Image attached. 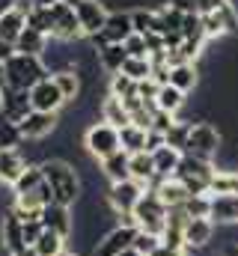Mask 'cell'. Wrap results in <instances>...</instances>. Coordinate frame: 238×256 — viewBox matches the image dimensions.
I'll return each instance as SVG.
<instances>
[{"mask_svg": "<svg viewBox=\"0 0 238 256\" xmlns=\"http://www.w3.org/2000/svg\"><path fill=\"white\" fill-rule=\"evenodd\" d=\"M184 212H188V218H208V212H212V196H208V194L190 196V200L184 202Z\"/></svg>", "mask_w": 238, "mask_h": 256, "instance_id": "f35d334b", "label": "cell"}, {"mask_svg": "<svg viewBox=\"0 0 238 256\" xmlns=\"http://www.w3.org/2000/svg\"><path fill=\"white\" fill-rule=\"evenodd\" d=\"M158 244H161V238H158V236H149V232H140V230H137V236H134V244H131V248H134L137 254H143V256H152L155 250H158Z\"/></svg>", "mask_w": 238, "mask_h": 256, "instance_id": "ab89813d", "label": "cell"}, {"mask_svg": "<svg viewBox=\"0 0 238 256\" xmlns=\"http://www.w3.org/2000/svg\"><path fill=\"white\" fill-rule=\"evenodd\" d=\"M48 45H51V39H48L45 33L27 27V30L21 33V39L15 42V51H18V54H27V57H42V54L48 51Z\"/></svg>", "mask_w": 238, "mask_h": 256, "instance_id": "603a6c76", "label": "cell"}, {"mask_svg": "<svg viewBox=\"0 0 238 256\" xmlns=\"http://www.w3.org/2000/svg\"><path fill=\"white\" fill-rule=\"evenodd\" d=\"M9 9H12V0H0V15L9 12Z\"/></svg>", "mask_w": 238, "mask_h": 256, "instance_id": "681fc988", "label": "cell"}, {"mask_svg": "<svg viewBox=\"0 0 238 256\" xmlns=\"http://www.w3.org/2000/svg\"><path fill=\"white\" fill-rule=\"evenodd\" d=\"M0 102H3V116L15 126H21L30 114H33V104H30V92L24 90H12V86H3L0 90Z\"/></svg>", "mask_w": 238, "mask_h": 256, "instance_id": "8fae6325", "label": "cell"}, {"mask_svg": "<svg viewBox=\"0 0 238 256\" xmlns=\"http://www.w3.org/2000/svg\"><path fill=\"white\" fill-rule=\"evenodd\" d=\"M27 30V15L24 12H18L15 6L9 9V12H3L0 15V42L3 45H9V48H15V42L21 39V33Z\"/></svg>", "mask_w": 238, "mask_h": 256, "instance_id": "d6986e66", "label": "cell"}, {"mask_svg": "<svg viewBox=\"0 0 238 256\" xmlns=\"http://www.w3.org/2000/svg\"><path fill=\"white\" fill-rule=\"evenodd\" d=\"M6 86H12V90H24V92H30L39 80H45L48 78V68L42 63V57H27V54H12L6 63Z\"/></svg>", "mask_w": 238, "mask_h": 256, "instance_id": "7a4b0ae2", "label": "cell"}, {"mask_svg": "<svg viewBox=\"0 0 238 256\" xmlns=\"http://www.w3.org/2000/svg\"><path fill=\"white\" fill-rule=\"evenodd\" d=\"M108 92L110 96H116V98H131V96H137V84L128 78V74H122V72H116V74H110V84H108Z\"/></svg>", "mask_w": 238, "mask_h": 256, "instance_id": "8d00e7d4", "label": "cell"}, {"mask_svg": "<svg viewBox=\"0 0 238 256\" xmlns=\"http://www.w3.org/2000/svg\"><path fill=\"white\" fill-rule=\"evenodd\" d=\"M27 27L45 33L48 39H54V18H51V9L48 6H36L30 15H27Z\"/></svg>", "mask_w": 238, "mask_h": 256, "instance_id": "d6a6232c", "label": "cell"}, {"mask_svg": "<svg viewBox=\"0 0 238 256\" xmlns=\"http://www.w3.org/2000/svg\"><path fill=\"white\" fill-rule=\"evenodd\" d=\"M21 143H24L21 128L0 114V149H21Z\"/></svg>", "mask_w": 238, "mask_h": 256, "instance_id": "d590c367", "label": "cell"}, {"mask_svg": "<svg viewBox=\"0 0 238 256\" xmlns=\"http://www.w3.org/2000/svg\"><path fill=\"white\" fill-rule=\"evenodd\" d=\"M119 256H143V254H137V250H134V248H128V250H125V254H119Z\"/></svg>", "mask_w": 238, "mask_h": 256, "instance_id": "f5cc1de1", "label": "cell"}, {"mask_svg": "<svg viewBox=\"0 0 238 256\" xmlns=\"http://www.w3.org/2000/svg\"><path fill=\"white\" fill-rule=\"evenodd\" d=\"M161 146H167V137L161 131H152L149 128V134H146V152H158Z\"/></svg>", "mask_w": 238, "mask_h": 256, "instance_id": "f6af8a7d", "label": "cell"}, {"mask_svg": "<svg viewBox=\"0 0 238 256\" xmlns=\"http://www.w3.org/2000/svg\"><path fill=\"white\" fill-rule=\"evenodd\" d=\"M128 161H131V155H128L125 149H119L116 155L98 161V164H102V176H104L110 185H114V182H125V179H131V167H128Z\"/></svg>", "mask_w": 238, "mask_h": 256, "instance_id": "44dd1931", "label": "cell"}, {"mask_svg": "<svg viewBox=\"0 0 238 256\" xmlns=\"http://www.w3.org/2000/svg\"><path fill=\"white\" fill-rule=\"evenodd\" d=\"M0 250L6 256H24L30 250L24 242V224L12 206L0 208Z\"/></svg>", "mask_w": 238, "mask_h": 256, "instance_id": "8992f818", "label": "cell"}, {"mask_svg": "<svg viewBox=\"0 0 238 256\" xmlns=\"http://www.w3.org/2000/svg\"><path fill=\"white\" fill-rule=\"evenodd\" d=\"M214 220L212 218H190L188 220V226H184V242H188V250L190 254H196V250H202V248H208L212 244V238H214Z\"/></svg>", "mask_w": 238, "mask_h": 256, "instance_id": "e0dca14e", "label": "cell"}, {"mask_svg": "<svg viewBox=\"0 0 238 256\" xmlns=\"http://www.w3.org/2000/svg\"><path fill=\"white\" fill-rule=\"evenodd\" d=\"M30 104H33V110H42V114H60L66 98H62V92H60V86L54 84L51 74L30 90Z\"/></svg>", "mask_w": 238, "mask_h": 256, "instance_id": "30bf717a", "label": "cell"}, {"mask_svg": "<svg viewBox=\"0 0 238 256\" xmlns=\"http://www.w3.org/2000/svg\"><path fill=\"white\" fill-rule=\"evenodd\" d=\"M128 167H131V179L140 182V185L149 191V185H152V179H155V158H152V152H137V155H131Z\"/></svg>", "mask_w": 238, "mask_h": 256, "instance_id": "cb8c5ba5", "label": "cell"}, {"mask_svg": "<svg viewBox=\"0 0 238 256\" xmlns=\"http://www.w3.org/2000/svg\"><path fill=\"white\" fill-rule=\"evenodd\" d=\"M125 51H128V57H149V45H146V36H140V33H131L125 42Z\"/></svg>", "mask_w": 238, "mask_h": 256, "instance_id": "60d3db41", "label": "cell"}, {"mask_svg": "<svg viewBox=\"0 0 238 256\" xmlns=\"http://www.w3.org/2000/svg\"><path fill=\"white\" fill-rule=\"evenodd\" d=\"M143 194H146V188H143L140 182H134V179L114 182V185L108 188V206H110V212H114L116 218L134 214V208H137V202L143 200Z\"/></svg>", "mask_w": 238, "mask_h": 256, "instance_id": "52a82bcc", "label": "cell"}, {"mask_svg": "<svg viewBox=\"0 0 238 256\" xmlns=\"http://www.w3.org/2000/svg\"><path fill=\"white\" fill-rule=\"evenodd\" d=\"M12 54H15V48H9V45H3V42H0V63H6Z\"/></svg>", "mask_w": 238, "mask_h": 256, "instance_id": "c3c4849f", "label": "cell"}, {"mask_svg": "<svg viewBox=\"0 0 238 256\" xmlns=\"http://www.w3.org/2000/svg\"><path fill=\"white\" fill-rule=\"evenodd\" d=\"M6 86V68H3V63H0V90Z\"/></svg>", "mask_w": 238, "mask_h": 256, "instance_id": "816d5d0a", "label": "cell"}, {"mask_svg": "<svg viewBox=\"0 0 238 256\" xmlns=\"http://www.w3.org/2000/svg\"><path fill=\"white\" fill-rule=\"evenodd\" d=\"M134 33V21H131V12H110L108 15V24H104V30L98 33L104 42H116V45H122L128 36Z\"/></svg>", "mask_w": 238, "mask_h": 256, "instance_id": "ac0fdd59", "label": "cell"}, {"mask_svg": "<svg viewBox=\"0 0 238 256\" xmlns=\"http://www.w3.org/2000/svg\"><path fill=\"white\" fill-rule=\"evenodd\" d=\"M84 149H86V155L96 158V161H104V158L116 155L119 149H122L119 128L108 126V122H102V120L92 122V126L86 128V134H84Z\"/></svg>", "mask_w": 238, "mask_h": 256, "instance_id": "3957f363", "label": "cell"}, {"mask_svg": "<svg viewBox=\"0 0 238 256\" xmlns=\"http://www.w3.org/2000/svg\"><path fill=\"white\" fill-rule=\"evenodd\" d=\"M212 196V212L208 218L214 226H238V194H208Z\"/></svg>", "mask_w": 238, "mask_h": 256, "instance_id": "2e32d148", "label": "cell"}, {"mask_svg": "<svg viewBox=\"0 0 238 256\" xmlns=\"http://www.w3.org/2000/svg\"><path fill=\"white\" fill-rule=\"evenodd\" d=\"M54 78V84L60 86V92H62V98H66V104L68 102H78L80 98V92H84V78L74 72V68H62L57 74H51Z\"/></svg>", "mask_w": 238, "mask_h": 256, "instance_id": "484cf974", "label": "cell"}, {"mask_svg": "<svg viewBox=\"0 0 238 256\" xmlns=\"http://www.w3.org/2000/svg\"><path fill=\"white\" fill-rule=\"evenodd\" d=\"M0 110H3V102H0Z\"/></svg>", "mask_w": 238, "mask_h": 256, "instance_id": "6f0895ef", "label": "cell"}, {"mask_svg": "<svg viewBox=\"0 0 238 256\" xmlns=\"http://www.w3.org/2000/svg\"><path fill=\"white\" fill-rule=\"evenodd\" d=\"M24 256H36V250H33V248H30V250H27V254H24Z\"/></svg>", "mask_w": 238, "mask_h": 256, "instance_id": "9f6ffc18", "label": "cell"}, {"mask_svg": "<svg viewBox=\"0 0 238 256\" xmlns=\"http://www.w3.org/2000/svg\"><path fill=\"white\" fill-rule=\"evenodd\" d=\"M21 224H24V242H27V248H33L39 242V236L45 232V224L42 220H21Z\"/></svg>", "mask_w": 238, "mask_h": 256, "instance_id": "7bdbcfd3", "label": "cell"}, {"mask_svg": "<svg viewBox=\"0 0 238 256\" xmlns=\"http://www.w3.org/2000/svg\"><path fill=\"white\" fill-rule=\"evenodd\" d=\"M42 224H45V230L57 232L62 238H72V232H74V208L51 202V206L42 208Z\"/></svg>", "mask_w": 238, "mask_h": 256, "instance_id": "5bb4252c", "label": "cell"}, {"mask_svg": "<svg viewBox=\"0 0 238 256\" xmlns=\"http://www.w3.org/2000/svg\"><path fill=\"white\" fill-rule=\"evenodd\" d=\"M74 12H78V21H80V30H84V36L86 39H92V36H98L102 30H104V24H108V6L102 3V0H80L78 6H74Z\"/></svg>", "mask_w": 238, "mask_h": 256, "instance_id": "9c48e42d", "label": "cell"}, {"mask_svg": "<svg viewBox=\"0 0 238 256\" xmlns=\"http://www.w3.org/2000/svg\"><path fill=\"white\" fill-rule=\"evenodd\" d=\"M51 18H54V39H57V42H78V39L84 36L74 6H68V3H54V6H51Z\"/></svg>", "mask_w": 238, "mask_h": 256, "instance_id": "ba28073f", "label": "cell"}, {"mask_svg": "<svg viewBox=\"0 0 238 256\" xmlns=\"http://www.w3.org/2000/svg\"><path fill=\"white\" fill-rule=\"evenodd\" d=\"M184 104H188V96H184L182 90H176L173 84H164V86L158 90V98H155V108H158V110L178 116V110H182Z\"/></svg>", "mask_w": 238, "mask_h": 256, "instance_id": "83f0119b", "label": "cell"}, {"mask_svg": "<svg viewBox=\"0 0 238 256\" xmlns=\"http://www.w3.org/2000/svg\"><path fill=\"white\" fill-rule=\"evenodd\" d=\"M122 74H128L134 84L149 80V78H152V63H149V57H128L125 66H122Z\"/></svg>", "mask_w": 238, "mask_h": 256, "instance_id": "836d02e7", "label": "cell"}, {"mask_svg": "<svg viewBox=\"0 0 238 256\" xmlns=\"http://www.w3.org/2000/svg\"><path fill=\"white\" fill-rule=\"evenodd\" d=\"M57 114H42V110H33L24 122H21V137H24V143H39V140H45V137H51L54 131H57Z\"/></svg>", "mask_w": 238, "mask_h": 256, "instance_id": "4fadbf2b", "label": "cell"}, {"mask_svg": "<svg viewBox=\"0 0 238 256\" xmlns=\"http://www.w3.org/2000/svg\"><path fill=\"white\" fill-rule=\"evenodd\" d=\"M98 116H102V122H108V126H114V128L131 126V114L125 110L122 98L110 96V92L104 96V102H102V108H98Z\"/></svg>", "mask_w": 238, "mask_h": 256, "instance_id": "ffe728a7", "label": "cell"}, {"mask_svg": "<svg viewBox=\"0 0 238 256\" xmlns=\"http://www.w3.org/2000/svg\"><path fill=\"white\" fill-rule=\"evenodd\" d=\"M224 149V134L212 122H194L190 128V137H188V146H184V155H194V158H202V161H214Z\"/></svg>", "mask_w": 238, "mask_h": 256, "instance_id": "277c9868", "label": "cell"}, {"mask_svg": "<svg viewBox=\"0 0 238 256\" xmlns=\"http://www.w3.org/2000/svg\"><path fill=\"white\" fill-rule=\"evenodd\" d=\"M62 256H84V254H78V250H66Z\"/></svg>", "mask_w": 238, "mask_h": 256, "instance_id": "db71d44e", "label": "cell"}, {"mask_svg": "<svg viewBox=\"0 0 238 256\" xmlns=\"http://www.w3.org/2000/svg\"><path fill=\"white\" fill-rule=\"evenodd\" d=\"M155 194L161 196V202H164L167 208H178V206H184V202L190 200V191L178 182L176 176H173V179H164V182L155 188Z\"/></svg>", "mask_w": 238, "mask_h": 256, "instance_id": "d4e9b609", "label": "cell"}, {"mask_svg": "<svg viewBox=\"0 0 238 256\" xmlns=\"http://www.w3.org/2000/svg\"><path fill=\"white\" fill-rule=\"evenodd\" d=\"M27 167H30V161H27L24 149H0V185L12 188L24 176Z\"/></svg>", "mask_w": 238, "mask_h": 256, "instance_id": "9a60e30c", "label": "cell"}, {"mask_svg": "<svg viewBox=\"0 0 238 256\" xmlns=\"http://www.w3.org/2000/svg\"><path fill=\"white\" fill-rule=\"evenodd\" d=\"M146 128H140V126H125V128H119V140H122V149L128 152V155H137V152H146Z\"/></svg>", "mask_w": 238, "mask_h": 256, "instance_id": "f546056e", "label": "cell"}, {"mask_svg": "<svg viewBox=\"0 0 238 256\" xmlns=\"http://www.w3.org/2000/svg\"><path fill=\"white\" fill-rule=\"evenodd\" d=\"M54 3H62V0H36V6H48V9H51Z\"/></svg>", "mask_w": 238, "mask_h": 256, "instance_id": "f907efd6", "label": "cell"}, {"mask_svg": "<svg viewBox=\"0 0 238 256\" xmlns=\"http://www.w3.org/2000/svg\"><path fill=\"white\" fill-rule=\"evenodd\" d=\"M190 128H194V120H178L173 122V128L167 131V146H173L178 152H184V146H188V137H190Z\"/></svg>", "mask_w": 238, "mask_h": 256, "instance_id": "e575fe53", "label": "cell"}, {"mask_svg": "<svg viewBox=\"0 0 238 256\" xmlns=\"http://www.w3.org/2000/svg\"><path fill=\"white\" fill-rule=\"evenodd\" d=\"M230 0H196V12L200 15H212V12H218V9H224Z\"/></svg>", "mask_w": 238, "mask_h": 256, "instance_id": "bcb514c9", "label": "cell"}, {"mask_svg": "<svg viewBox=\"0 0 238 256\" xmlns=\"http://www.w3.org/2000/svg\"><path fill=\"white\" fill-rule=\"evenodd\" d=\"M134 236H137V230L116 224L110 232H104V236L98 238V244L92 248V256H119V254H125V250L134 244Z\"/></svg>", "mask_w": 238, "mask_h": 256, "instance_id": "7c38bea8", "label": "cell"}, {"mask_svg": "<svg viewBox=\"0 0 238 256\" xmlns=\"http://www.w3.org/2000/svg\"><path fill=\"white\" fill-rule=\"evenodd\" d=\"M42 185H45V173H42V167H39V164H30V167L24 170V176L12 185V194L21 196V194H30V191H36V188H42Z\"/></svg>", "mask_w": 238, "mask_h": 256, "instance_id": "1f68e13d", "label": "cell"}, {"mask_svg": "<svg viewBox=\"0 0 238 256\" xmlns=\"http://www.w3.org/2000/svg\"><path fill=\"white\" fill-rule=\"evenodd\" d=\"M62 3H68V6H78V3H80V0H62Z\"/></svg>", "mask_w": 238, "mask_h": 256, "instance_id": "11a10c76", "label": "cell"}, {"mask_svg": "<svg viewBox=\"0 0 238 256\" xmlns=\"http://www.w3.org/2000/svg\"><path fill=\"white\" fill-rule=\"evenodd\" d=\"M182 155L184 152H178L173 146H161L158 152H152V158H155V176L158 179H173L178 164H182Z\"/></svg>", "mask_w": 238, "mask_h": 256, "instance_id": "7402d4cb", "label": "cell"}, {"mask_svg": "<svg viewBox=\"0 0 238 256\" xmlns=\"http://www.w3.org/2000/svg\"><path fill=\"white\" fill-rule=\"evenodd\" d=\"M96 54H98V66H102L104 72H110V74L122 72V66H125V60H128L125 45H116V42H108V45L98 48Z\"/></svg>", "mask_w": 238, "mask_h": 256, "instance_id": "f1b7e54d", "label": "cell"}, {"mask_svg": "<svg viewBox=\"0 0 238 256\" xmlns=\"http://www.w3.org/2000/svg\"><path fill=\"white\" fill-rule=\"evenodd\" d=\"M158 90H161V84H155L152 78L149 80H140L137 84V96L146 102V104H155V98H158Z\"/></svg>", "mask_w": 238, "mask_h": 256, "instance_id": "b9f144b4", "label": "cell"}, {"mask_svg": "<svg viewBox=\"0 0 238 256\" xmlns=\"http://www.w3.org/2000/svg\"><path fill=\"white\" fill-rule=\"evenodd\" d=\"M167 212H170V208L161 202V196H158V194L146 191V194H143V200L137 202V208H134L137 230L161 238V232H164V226H167Z\"/></svg>", "mask_w": 238, "mask_h": 256, "instance_id": "5b68a950", "label": "cell"}, {"mask_svg": "<svg viewBox=\"0 0 238 256\" xmlns=\"http://www.w3.org/2000/svg\"><path fill=\"white\" fill-rule=\"evenodd\" d=\"M68 238H62V236H57V232H51V230H45L42 236H39V242L33 244V250H36V256H62L68 248Z\"/></svg>", "mask_w": 238, "mask_h": 256, "instance_id": "4dcf8cb0", "label": "cell"}, {"mask_svg": "<svg viewBox=\"0 0 238 256\" xmlns=\"http://www.w3.org/2000/svg\"><path fill=\"white\" fill-rule=\"evenodd\" d=\"M158 15H161V24H164V36H167V33H182V24H184V12H178L176 6L164 3V6L158 9Z\"/></svg>", "mask_w": 238, "mask_h": 256, "instance_id": "74e56055", "label": "cell"}, {"mask_svg": "<svg viewBox=\"0 0 238 256\" xmlns=\"http://www.w3.org/2000/svg\"><path fill=\"white\" fill-rule=\"evenodd\" d=\"M170 84H173L176 90H182L184 96H188L190 90H196V86H200V68H196V63L173 66V68H170Z\"/></svg>", "mask_w": 238, "mask_h": 256, "instance_id": "4316f807", "label": "cell"}, {"mask_svg": "<svg viewBox=\"0 0 238 256\" xmlns=\"http://www.w3.org/2000/svg\"><path fill=\"white\" fill-rule=\"evenodd\" d=\"M167 3L176 6L178 12H184V15H188V12H196V0H167Z\"/></svg>", "mask_w": 238, "mask_h": 256, "instance_id": "7dc6e473", "label": "cell"}, {"mask_svg": "<svg viewBox=\"0 0 238 256\" xmlns=\"http://www.w3.org/2000/svg\"><path fill=\"white\" fill-rule=\"evenodd\" d=\"M173 122H176V116H173V114H164V110H158V108H155V116H152V131H161V134L167 137V131L173 128Z\"/></svg>", "mask_w": 238, "mask_h": 256, "instance_id": "ee69618b", "label": "cell"}, {"mask_svg": "<svg viewBox=\"0 0 238 256\" xmlns=\"http://www.w3.org/2000/svg\"><path fill=\"white\" fill-rule=\"evenodd\" d=\"M39 167H42L45 182L54 194V202L74 208L80 202V194H84V182H80V173L74 170V164L66 158H45Z\"/></svg>", "mask_w": 238, "mask_h": 256, "instance_id": "6da1fadb", "label": "cell"}]
</instances>
